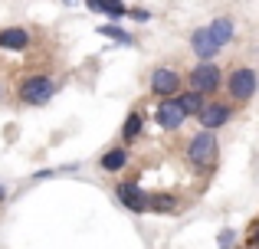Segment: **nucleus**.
Here are the masks:
<instances>
[{
	"label": "nucleus",
	"instance_id": "f257e3e1",
	"mask_svg": "<svg viewBox=\"0 0 259 249\" xmlns=\"http://www.w3.org/2000/svg\"><path fill=\"white\" fill-rule=\"evenodd\" d=\"M184 161H187L197 174H210L213 171L217 161H220V141H217V131L200 128V131L190 134L187 144H184Z\"/></svg>",
	"mask_w": 259,
	"mask_h": 249
},
{
	"label": "nucleus",
	"instance_id": "f03ea898",
	"mask_svg": "<svg viewBox=\"0 0 259 249\" xmlns=\"http://www.w3.org/2000/svg\"><path fill=\"white\" fill-rule=\"evenodd\" d=\"M256 89H259V72L253 66H233L223 79V92L233 105H246L249 98H256Z\"/></svg>",
	"mask_w": 259,
	"mask_h": 249
},
{
	"label": "nucleus",
	"instance_id": "7ed1b4c3",
	"mask_svg": "<svg viewBox=\"0 0 259 249\" xmlns=\"http://www.w3.org/2000/svg\"><path fill=\"white\" fill-rule=\"evenodd\" d=\"M59 82L53 76H46V72H30V76L20 79L17 85V98L23 105H46L53 95H56Z\"/></svg>",
	"mask_w": 259,
	"mask_h": 249
},
{
	"label": "nucleus",
	"instance_id": "20e7f679",
	"mask_svg": "<svg viewBox=\"0 0 259 249\" xmlns=\"http://www.w3.org/2000/svg\"><path fill=\"white\" fill-rule=\"evenodd\" d=\"M187 89H194V92H200V95H207V98H213L217 92L223 89V69L217 63H200L197 59V66L194 69H187Z\"/></svg>",
	"mask_w": 259,
	"mask_h": 249
},
{
	"label": "nucleus",
	"instance_id": "39448f33",
	"mask_svg": "<svg viewBox=\"0 0 259 249\" xmlns=\"http://www.w3.org/2000/svg\"><path fill=\"white\" fill-rule=\"evenodd\" d=\"M184 72L177 69V66H158V69H151V79H148V89H151L154 98H174L184 92Z\"/></svg>",
	"mask_w": 259,
	"mask_h": 249
},
{
	"label": "nucleus",
	"instance_id": "423d86ee",
	"mask_svg": "<svg viewBox=\"0 0 259 249\" xmlns=\"http://www.w3.org/2000/svg\"><path fill=\"white\" fill-rule=\"evenodd\" d=\"M236 115V105L233 102H223V98H207L203 102V109L197 112V122L200 128H207V131H220L223 125H230Z\"/></svg>",
	"mask_w": 259,
	"mask_h": 249
},
{
	"label": "nucleus",
	"instance_id": "0eeeda50",
	"mask_svg": "<svg viewBox=\"0 0 259 249\" xmlns=\"http://www.w3.org/2000/svg\"><path fill=\"white\" fill-rule=\"evenodd\" d=\"M187 112H184V105H181V98H158V105H154V122L161 125V131H181L184 122H187Z\"/></svg>",
	"mask_w": 259,
	"mask_h": 249
},
{
	"label": "nucleus",
	"instance_id": "6e6552de",
	"mask_svg": "<svg viewBox=\"0 0 259 249\" xmlns=\"http://www.w3.org/2000/svg\"><path fill=\"white\" fill-rule=\"evenodd\" d=\"M115 197H118V204L125 207V210H132V213H148V193L141 190V184H138L135 177L118 180V184H115Z\"/></svg>",
	"mask_w": 259,
	"mask_h": 249
},
{
	"label": "nucleus",
	"instance_id": "1a4fd4ad",
	"mask_svg": "<svg viewBox=\"0 0 259 249\" xmlns=\"http://www.w3.org/2000/svg\"><path fill=\"white\" fill-rule=\"evenodd\" d=\"M190 49H194V56L200 59V63H213V56H220L223 46L217 43V36L210 33V26H197V30L190 33Z\"/></svg>",
	"mask_w": 259,
	"mask_h": 249
},
{
	"label": "nucleus",
	"instance_id": "9d476101",
	"mask_svg": "<svg viewBox=\"0 0 259 249\" xmlns=\"http://www.w3.org/2000/svg\"><path fill=\"white\" fill-rule=\"evenodd\" d=\"M128 164H132V151H128V144H112V147H105L102 158H99V167L105 174H121Z\"/></svg>",
	"mask_w": 259,
	"mask_h": 249
},
{
	"label": "nucleus",
	"instance_id": "9b49d317",
	"mask_svg": "<svg viewBox=\"0 0 259 249\" xmlns=\"http://www.w3.org/2000/svg\"><path fill=\"white\" fill-rule=\"evenodd\" d=\"M33 46V33L23 30V26H4L0 30V49L10 53H26Z\"/></svg>",
	"mask_w": 259,
	"mask_h": 249
},
{
	"label": "nucleus",
	"instance_id": "f8f14e48",
	"mask_svg": "<svg viewBox=\"0 0 259 249\" xmlns=\"http://www.w3.org/2000/svg\"><path fill=\"white\" fill-rule=\"evenodd\" d=\"M141 131H145V115L138 109H132L121 122V144H135L141 138Z\"/></svg>",
	"mask_w": 259,
	"mask_h": 249
},
{
	"label": "nucleus",
	"instance_id": "ddd939ff",
	"mask_svg": "<svg viewBox=\"0 0 259 249\" xmlns=\"http://www.w3.org/2000/svg\"><path fill=\"white\" fill-rule=\"evenodd\" d=\"M181 210V200L174 197V193H148V213H177Z\"/></svg>",
	"mask_w": 259,
	"mask_h": 249
},
{
	"label": "nucleus",
	"instance_id": "4468645a",
	"mask_svg": "<svg viewBox=\"0 0 259 249\" xmlns=\"http://www.w3.org/2000/svg\"><path fill=\"white\" fill-rule=\"evenodd\" d=\"M85 7L95 10V13H105L108 20H121V17H128V10H132V7H125L121 0H85Z\"/></svg>",
	"mask_w": 259,
	"mask_h": 249
},
{
	"label": "nucleus",
	"instance_id": "2eb2a0df",
	"mask_svg": "<svg viewBox=\"0 0 259 249\" xmlns=\"http://www.w3.org/2000/svg\"><path fill=\"white\" fill-rule=\"evenodd\" d=\"M210 33L217 36V43H220V46H227L230 39H233V33H236V23H233V17H217L213 23H210Z\"/></svg>",
	"mask_w": 259,
	"mask_h": 249
},
{
	"label": "nucleus",
	"instance_id": "dca6fc26",
	"mask_svg": "<svg viewBox=\"0 0 259 249\" xmlns=\"http://www.w3.org/2000/svg\"><path fill=\"white\" fill-rule=\"evenodd\" d=\"M177 98H181L184 112H187L190 118H197V112H200V109H203V102H207V95H200V92H194V89H184Z\"/></svg>",
	"mask_w": 259,
	"mask_h": 249
},
{
	"label": "nucleus",
	"instance_id": "f3484780",
	"mask_svg": "<svg viewBox=\"0 0 259 249\" xmlns=\"http://www.w3.org/2000/svg\"><path fill=\"white\" fill-rule=\"evenodd\" d=\"M99 36H108V39H115V43H121V46H132L135 43L132 33H125L121 26H115V23H102L99 26Z\"/></svg>",
	"mask_w": 259,
	"mask_h": 249
},
{
	"label": "nucleus",
	"instance_id": "a211bd4d",
	"mask_svg": "<svg viewBox=\"0 0 259 249\" xmlns=\"http://www.w3.org/2000/svg\"><path fill=\"white\" fill-rule=\"evenodd\" d=\"M233 239H236V233H233V230H220L217 243H220V249H230V246H233Z\"/></svg>",
	"mask_w": 259,
	"mask_h": 249
},
{
	"label": "nucleus",
	"instance_id": "6ab92c4d",
	"mask_svg": "<svg viewBox=\"0 0 259 249\" xmlns=\"http://www.w3.org/2000/svg\"><path fill=\"white\" fill-rule=\"evenodd\" d=\"M128 17L138 20V23H148V20H151V13H148L145 7H132V10H128Z\"/></svg>",
	"mask_w": 259,
	"mask_h": 249
},
{
	"label": "nucleus",
	"instance_id": "aec40b11",
	"mask_svg": "<svg viewBox=\"0 0 259 249\" xmlns=\"http://www.w3.org/2000/svg\"><path fill=\"white\" fill-rule=\"evenodd\" d=\"M249 243H253V246H259V220H256L253 226H249Z\"/></svg>",
	"mask_w": 259,
	"mask_h": 249
},
{
	"label": "nucleus",
	"instance_id": "412c9836",
	"mask_svg": "<svg viewBox=\"0 0 259 249\" xmlns=\"http://www.w3.org/2000/svg\"><path fill=\"white\" fill-rule=\"evenodd\" d=\"M246 249H259V246H253V243H249V246H246Z\"/></svg>",
	"mask_w": 259,
	"mask_h": 249
},
{
	"label": "nucleus",
	"instance_id": "4be33fe9",
	"mask_svg": "<svg viewBox=\"0 0 259 249\" xmlns=\"http://www.w3.org/2000/svg\"><path fill=\"white\" fill-rule=\"evenodd\" d=\"M0 98H4V85H0Z\"/></svg>",
	"mask_w": 259,
	"mask_h": 249
}]
</instances>
